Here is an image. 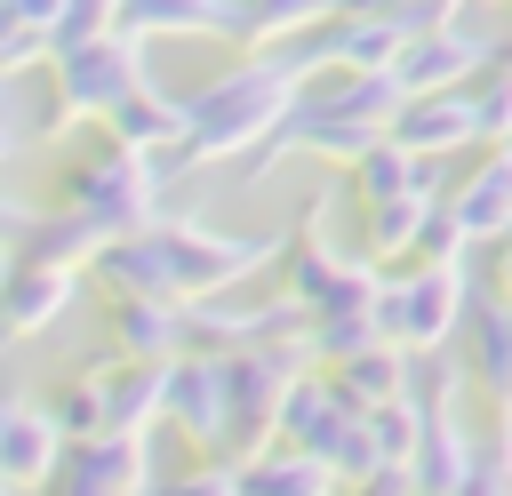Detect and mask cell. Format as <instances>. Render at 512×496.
Listing matches in <instances>:
<instances>
[{
    "label": "cell",
    "instance_id": "cell-15",
    "mask_svg": "<svg viewBox=\"0 0 512 496\" xmlns=\"http://www.w3.org/2000/svg\"><path fill=\"white\" fill-rule=\"evenodd\" d=\"M456 216L472 240H504L512 232V144H488V160H472L456 184H448Z\"/></svg>",
    "mask_w": 512,
    "mask_h": 496
},
{
    "label": "cell",
    "instance_id": "cell-32",
    "mask_svg": "<svg viewBox=\"0 0 512 496\" xmlns=\"http://www.w3.org/2000/svg\"><path fill=\"white\" fill-rule=\"evenodd\" d=\"M16 24H32V32H56V16H64V0H0Z\"/></svg>",
    "mask_w": 512,
    "mask_h": 496
},
{
    "label": "cell",
    "instance_id": "cell-4",
    "mask_svg": "<svg viewBox=\"0 0 512 496\" xmlns=\"http://www.w3.org/2000/svg\"><path fill=\"white\" fill-rule=\"evenodd\" d=\"M376 320H384V336H392L400 352H440V344L472 320V280H464V264H408V272H392L384 296H376Z\"/></svg>",
    "mask_w": 512,
    "mask_h": 496
},
{
    "label": "cell",
    "instance_id": "cell-5",
    "mask_svg": "<svg viewBox=\"0 0 512 496\" xmlns=\"http://www.w3.org/2000/svg\"><path fill=\"white\" fill-rule=\"evenodd\" d=\"M160 240H168V264H176V296L192 304V296H224V288H240L256 264H280L288 256V232H272V240H232V232H216V224H200V216H160Z\"/></svg>",
    "mask_w": 512,
    "mask_h": 496
},
{
    "label": "cell",
    "instance_id": "cell-35",
    "mask_svg": "<svg viewBox=\"0 0 512 496\" xmlns=\"http://www.w3.org/2000/svg\"><path fill=\"white\" fill-rule=\"evenodd\" d=\"M0 288H8V264H0Z\"/></svg>",
    "mask_w": 512,
    "mask_h": 496
},
{
    "label": "cell",
    "instance_id": "cell-2",
    "mask_svg": "<svg viewBox=\"0 0 512 496\" xmlns=\"http://www.w3.org/2000/svg\"><path fill=\"white\" fill-rule=\"evenodd\" d=\"M152 72H144V40L136 32H104V40H80V48H56L48 56V112L32 120V144L80 128V120H104L120 96H136Z\"/></svg>",
    "mask_w": 512,
    "mask_h": 496
},
{
    "label": "cell",
    "instance_id": "cell-18",
    "mask_svg": "<svg viewBox=\"0 0 512 496\" xmlns=\"http://www.w3.org/2000/svg\"><path fill=\"white\" fill-rule=\"evenodd\" d=\"M464 328H472V352H464L472 384H480L496 408H512V304H504V296H480Z\"/></svg>",
    "mask_w": 512,
    "mask_h": 496
},
{
    "label": "cell",
    "instance_id": "cell-25",
    "mask_svg": "<svg viewBox=\"0 0 512 496\" xmlns=\"http://www.w3.org/2000/svg\"><path fill=\"white\" fill-rule=\"evenodd\" d=\"M368 344H392L384 320H376V304H352V312H320V320H312V352H320V368H344V360L368 352Z\"/></svg>",
    "mask_w": 512,
    "mask_h": 496
},
{
    "label": "cell",
    "instance_id": "cell-34",
    "mask_svg": "<svg viewBox=\"0 0 512 496\" xmlns=\"http://www.w3.org/2000/svg\"><path fill=\"white\" fill-rule=\"evenodd\" d=\"M8 488H16V480H8V472H0V496H8Z\"/></svg>",
    "mask_w": 512,
    "mask_h": 496
},
{
    "label": "cell",
    "instance_id": "cell-3",
    "mask_svg": "<svg viewBox=\"0 0 512 496\" xmlns=\"http://www.w3.org/2000/svg\"><path fill=\"white\" fill-rule=\"evenodd\" d=\"M160 192H168L160 160H152V152H136V144H112V136H104V152L64 160V176H56V208H80L104 240L160 224V216H168V208H160Z\"/></svg>",
    "mask_w": 512,
    "mask_h": 496
},
{
    "label": "cell",
    "instance_id": "cell-19",
    "mask_svg": "<svg viewBox=\"0 0 512 496\" xmlns=\"http://www.w3.org/2000/svg\"><path fill=\"white\" fill-rule=\"evenodd\" d=\"M408 192H440V176H432V160L408 152L400 136H384L368 160H352V200H360V208H376V200H408Z\"/></svg>",
    "mask_w": 512,
    "mask_h": 496
},
{
    "label": "cell",
    "instance_id": "cell-12",
    "mask_svg": "<svg viewBox=\"0 0 512 496\" xmlns=\"http://www.w3.org/2000/svg\"><path fill=\"white\" fill-rule=\"evenodd\" d=\"M392 136H400L408 152H424V160H448V152H464V144H488V136H480V104H472V88L408 96L400 120H392Z\"/></svg>",
    "mask_w": 512,
    "mask_h": 496
},
{
    "label": "cell",
    "instance_id": "cell-10",
    "mask_svg": "<svg viewBox=\"0 0 512 496\" xmlns=\"http://www.w3.org/2000/svg\"><path fill=\"white\" fill-rule=\"evenodd\" d=\"M80 296V264H48V256H16L8 264V288H0V328L8 336H40L72 312Z\"/></svg>",
    "mask_w": 512,
    "mask_h": 496
},
{
    "label": "cell",
    "instance_id": "cell-28",
    "mask_svg": "<svg viewBox=\"0 0 512 496\" xmlns=\"http://www.w3.org/2000/svg\"><path fill=\"white\" fill-rule=\"evenodd\" d=\"M48 408H56L64 440H104V432H112V424H104V392L88 384V368H80V376H72V384H64V392H56Z\"/></svg>",
    "mask_w": 512,
    "mask_h": 496
},
{
    "label": "cell",
    "instance_id": "cell-30",
    "mask_svg": "<svg viewBox=\"0 0 512 496\" xmlns=\"http://www.w3.org/2000/svg\"><path fill=\"white\" fill-rule=\"evenodd\" d=\"M120 8L128 0H64V16H56V48H80V40H104V32H120Z\"/></svg>",
    "mask_w": 512,
    "mask_h": 496
},
{
    "label": "cell",
    "instance_id": "cell-13",
    "mask_svg": "<svg viewBox=\"0 0 512 496\" xmlns=\"http://www.w3.org/2000/svg\"><path fill=\"white\" fill-rule=\"evenodd\" d=\"M104 320H112V344L136 352V360H176L192 352V312L176 296H104Z\"/></svg>",
    "mask_w": 512,
    "mask_h": 496
},
{
    "label": "cell",
    "instance_id": "cell-26",
    "mask_svg": "<svg viewBox=\"0 0 512 496\" xmlns=\"http://www.w3.org/2000/svg\"><path fill=\"white\" fill-rule=\"evenodd\" d=\"M472 104H480V136L488 144H512V40H496V56L480 64Z\"/></svg>",
    "mask_w": 512,
    "mask_h": 496
},
{
    "label": "cell",
    "instance_id": "cell-29",
    "mask_svg": "<svg viewBox=\"0 0 512 496\" xmlns=\"http://www.w3.org/2000/svg\"><path fill=\"white\" fill-rule=\"evenodd\" d=\"M456 496H512V408H504V424L480 440V456H472V480H464Z\"/></svg>",
    "mask_w": 512,
    "mask_h": 496
},
{
    "label": "cell",
    "instance_id": "cell-9",
    "mask_svg": "<svg viewBox=\"0 0 512 496\" xmlns=\"http://www.w3.org/2000/svg\"><path fill=\"white\" fill-rule=\"evenodd\" d=\"M488 56H496V40H488V32H472V24L456 16V24L416 32V40L400 48V64H392V72L408 80V96H440V88H472Z\"/></svg>",
    "mask_w": 512,
    "mask_h": 496
},
{
    "label": "cell",
    "instance_id": "cell-24",
    "mask_svg": "<svg viewBox=\"0 0 512 496\" xmlns=\"http://www.w3.org/2000/svg\"><path fill=\"white\" fill-rule=\"evenodd\" d=\"M96 248H104V232L80 216V208H48V216H32V232H24V256H48V264H96Z\"/></svg>",
    "mask_w": 512,
    "mask_h": 496
},
{
    "label": "cell",
    "instance_id": "cell-7",
    "mask_svg": "<svg viewBox=\"0 0 512 496\" xmlns=\"http://www.w3.org/2000/svg\"><path fill=\"white\" fill-rule=\"evenodd\" d=\"M200 456H224V440H232V368H224V352L216 344H192V352H176L168 360V408H160Z\"/></svg>",
    "mask_w": 512,
    "mask_h": 496
},
{
    "label": "cell",
    "instance_id": "cell-8",
    "mask_svg": "<svg viewBox=\"0 0 512 496\" xmlns=\"http://www.w3.org/2000/svg\"><path fill=\"white\" fill-rule=\"evenodd\" d=\"M48 496H160L144 432H104V440H72L64 472L48 480Z\"/></svg>",
    "mask_w": 512,
    "mask_h": 496
},
{
    "label": "cell",
    "instance_id": "cell-27",
    "mask_svg": "<svg viewBox=\"0 0 512 496\" xmlns=\"http://www.w3.org/2000/svg\"><path fill=\"white\" fill-rule=\"evenodd\" d=\"M464 248H472V232H464L456 200L440 192V200L424 208V232H416V256H408V264H464Z\"/></svg>",
    "mask_w": 512,
    "mask_h": 496
},
{
    "label": "cell",
    "instance_id": "cell-14",
    "mask_svg": "<svg viewBox=\"0 0 512 496\" xmlns=\"http://www.w3.org/2000/svg\"><path fill=\"white\" fill-rule=\"evenodd\" d=\"M232 16H240V0H128L120 32H136L144 48L152 40H232Z\"/></svg>",
    "mask_w": 512,
    "mask_h": 496
},
{
    "label": "cell",
    "instance_id": "cell-1",
    "mask_svg": "<svg viewBox=\"0 0 512 496\" xmlns=\"http://www.w3.org/2000/svg\"><path fill=\"white\" fill-rule=\"evenodd\" d=\"M304 104V72L288 48H248L240 64H224L216 80H200L184 96V144L160 152V176L176 168H208V160H248L264 136L288 128V112Z\"/></svg>",
    "mask_w": 512,
    "mask_h": 496
},
{
    "label": "cell",
    "instance_id": "cell-21",
    "mask_svg": "<svg viewBox=\"0 0 512 496\" xmlns=\"http://www.w3.org/2000/svg\"><path fill=\"white\" fill-rule=\"evenodd\" d=\"M360 408H384V400H400L408 384H416V352H400V344H368V352H352L344 368H328Z\"/></svg>",
    "mask_w": 512,
    "mask_h": 496
},
{
    "label": "cell",
    "instance_id": "cell-16",
    "mask_svg": "<svg viewBox=\"0 0 512 496\" xmlns=\"http://www.w3.org/2000/svg\"><path fill=\"white\" fill-rule=\"evenodd\" d=\"M472 456H480V440H464V424L448 416V400H424V440H416V456H408L416 488H424V496H456V488L472 480Z\"/></svg>",
    "mask_w": 512,
    "mask_h": 496
},
{
    "label": "cell",
    "instance_id": "cell-23",
    "mask_svg": "<svg viewBox=\"0 0 512 496\" xmlns=\"http://www.w3.org/2000/svg\"><path fill=\"white\" fill-rule=\"evenodd\" d=\"M440 192H408V200H376L368 208V240H360V256H376V264H408L416 256V232H424V208H432Z\"/></svg>",
    "mask_w": 512,
    "mask_h": 496
},
{
    "label": "cell",
    "instance_id": "cell-6",
    "mask_svg": "<svg viewBox=\"0 0 512 496\" xmlns=\"http://www.w3.org/2000/svg\"><path fill=\"white\" fill-rule=\"evenodd\" d=\"M408 40H416V32H408L400 16H376V8H328L312 32L288 40V56H296V72H304V88H312V72H384V64H400Z\"/></svg>",
    "mask_w": 512,
    "mask_h": 496
},
{
    "label": "cell",
    "instance_id": "cell-17",
    "mask_svg": "<svg viewBox=\"0 0 512 496\" xmlns=\"http://www.w3.org/2000/svg\"><path fill=\"white\" fill-rule=\"evenodd\" d=\"M104 136H112V144H136V152H152V160H160V152H176V144H184V96H168V88H152V80H144L136 96H120V104L104 112Z\"/></svg>",
    "mask_w": 512,
    "mask_h": 496
},
{
    "label": "cell",
    "instance_id": "cell-11",
    "mask_svg": "<svg viewBox=\"0 0 512 496\" xmlns=\"http://www.w3.org/2000/svg\"><path fill=\"white\" fill-rule=\"evenodd\" d=\"M64 424H56V408L48 400H8L0 408V472L16 480V488H48L56 472H64Z\"/></svg>",
    "mask_w": 512,
    "mask_h": 496
},
{
    "label": "cell",
    "instance_id": "cell-22",
    "mask_svg": "<svg viewBox=\"0 0 512 496\" xmlns=\"http://www.w3.org/2000/svg\"><path fill=\"white\" fill-rule=\"evenodd\" d=\"M328 8H344V0H240L232 40H240V48H288V40L312 32Z\"/></svg>",
    "mask_w": 512,
    "mask_h": 496
},
{
    "label": "cell",
    "instance_id": "cell-20",
    "mask_svg": "<svg viewBox=\"0 0 512 496\" xmlns=\"http://www.w3.org/2000/svg\"><path fill=\"white\" fill-rule=\"evenodd\" d=\"M240 480H248V496H336V472L288 440H272L256 464H240Z\"/></svg>",
    "mask_w": 512,
    "mask_h": 496
},
{
    "label": "cell",
    "instance_id": "cell-33",
    "mask_svg": "<svg viewBox=\"0 0 512 496\" xmlns=\"http://www.w3.org/2000/svg\"><path fill=\"white\" fill-rule=\"evenodd\" d=\"M0 112H8V72H0Z\"/></svg>",
    "mask_w": 512,
    "mask_h": 496
},
{
    "label": "cell",
    "instance_id": "cell-36",
    "mask_svg": "<svg viewBox=\"0 0 512 496\" xmlns=\"http://www.w3.org/2000/svg\"><path fill=\"white\" fill-rule=\"evenodd\" d=\"M504 8H512V0H504Z\"/></svg>",
    "mask_w": 512,
    "mask_h": 496
},
{
    "label": "cell",
    "instance_id": "cell-31",
    "mask_svg": "<svg viewBox=\"0 0 512 496\" xmlns=\"http://www.w3.org/2000/svg\"><path fill=\"white\" fill-rule=\"evenodd\" d=\"M488 296H504V304H512V232H504V240H488Z\"/></svg>",
    "mask_w": 512,
    "mask_h": 496
}]
</instances>
